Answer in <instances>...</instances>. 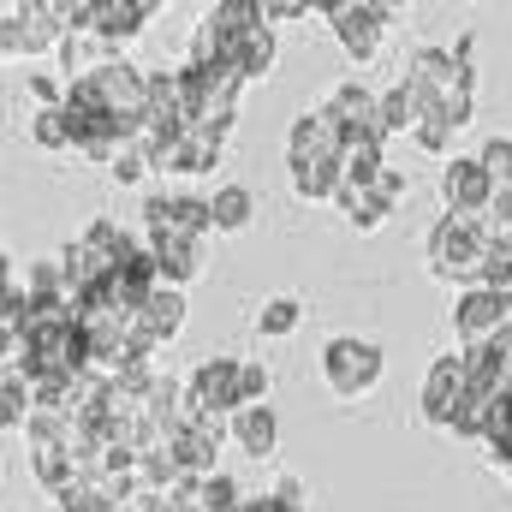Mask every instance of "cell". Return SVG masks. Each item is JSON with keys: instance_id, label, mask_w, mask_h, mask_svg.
Instances as JSON below:
<instances>
[{"instance_id": "cell-34", "label": "cell", "mask_w": 512, "mask_h": 512, "mask_svg": "<svg viewBox=\"0 0 512 512\" xmlns=\"http://www.w3.org/2000/svg\"><path fill=\"white\" fill-rule=\"evenodd\" d=\"M376 191H382L387 203H399V197H405V191H411V179H405V173H399V167H387L382 179H376Z\"/></svg>"}, {"instance_id": "cell-38", "label": "cell", "mask_w": 512, "mask_h": 512, "mask_svg": "<svg viewBox=\"0 0 512 512\" xmlns=\"http://www.w3.org/2000/svg\"><path fill=\"white\" fill-rule=\"evenodd\" d=\"M495 209H512V185H495Z\"/></svg>"}, {"instance_id": "cell-15", "label": "cell", "mask_w": 512, "mask_h": 512, "mask_svg": "<svg viewBox=\"0 0 512 512\" xmlns=\"http://www.w3.org/2000/svg\"><path fill=\"white\" fill-rule=\"evenodd\" d=\"M149 251L161 268V286H173V292H185L203 274V239H191V233H149Z\"/></svg>"}, {"instance_id": "cell-20", "label": "cell", "mask_w": 512, "mask_h": 512, "mask_svg": "<svg viewBox=\"0 0 512 512\" xmlns=\"http://www.w3.org/2000/svg\"><path fill=\"white\" fill-rule=\"evenodd\" d=\"M215 453H221V441H209L203 429H185V435L173 441L179 471H185V477H197V483H203V477H215Z\"/></svg>"}, {"instance_id": "cell-5", "label": "cell", "mask_w": 512, "mask_h": 512, "mask_svg": "<svg viewBox=\"0 0 512 512\" xmlns=\"http://www.w3.org/2000/svg\"><path fill=\"white\" fill-rule=\"evenodd\" d=\"M72 36V18H66V0H6V24H0V48L6 60L18 54H42V48H60Z\"/></svg>"}, {"instance_id": "cell-7", "label": "cell", "mask_w": 512, "mask_h": 512, "mask_svg": "<svg viewBox=\"0 0 512 512\" xmlns=\"http://www.w3.org/2000/svg\"><path fill=\"white\" fill-rule=\"evenodd\" d=\"M66 18H72V30L96 36L102 48H120L131 36H143V24L155 18V6L149 0H66Z\"/></svg>"}, {"instance_id": "cell-39", "label": "cell", "mask_w": 512, "mask_h": 512, "mask_svg": "<svg viewBox=\"0 0 512 512\" xmlns=\"http://www.w3.org/2000/svg\"><path fill=\"white\" fill-rule=\"evenodd\" d=\"M507 340H512V322H507Z\"/></svg>"}, {"instance_id": "cell-27", "label": "cell", "mask_w": 512, "mask_h": 512, "mask_svg": "<svg viewBox=\"0 0 512 512\" xmlns=\"http://www.w3.org/2000/svg\"><path fill=\"white\" fill-rule=\"evenodd\" d=\"M239 387H245V405H268V387H274V370L262 358H239Z\"/></svg>"}, {"instance_id": "cell-4", "label": "cell", "mask_w": 512, "mask_h": 512, "mask_svg": "<svg viewBox=\"0 0 512 512\" xmlns=\"http://www.w3.org/2000/svg\"><path fill=\"white\" fill-rule=\"evenodd\" d=\"M256 24H268V6H256V0H215V6H203L185 60H221V66H233L239 42L251 36Z\"/></svg>"}, {"instance_id": "cell-12", "label": "cell", "mask_w": 512, "mask_h": 512, "mask_svg": "<svg viewBox=\"0 0 512 512\" xmlns=\"http://www.w3.org/2000/svg\"><path fill=\"white\" fill-rule=\"evenodd\" d=\"M143 227H149V233H191V239H209V233H215V203H209V197H167V191H149V197H143Z\"/></svg>"}, {"instance_id": "cell-8", "label": "cell", "mask_w": 512, "mask_h": 512, "mask_svg": "<svg viewBox=\"0 0 512 512\" xmlns=\"http://www.w3.org/2000/svg\"><path fill=\"white\" fill-rule=\"evenodd\" d=\"M328 24H334V36H340V48L358 60V66H370L376 54H382V36H387V6H370V0H334V6H316Z\"/></svg>"}, {"instance_id": "cell-33", "label": "cell", "mask_w": 512, "mask_h": 512, "mask_svg": "<svg viewBox=\"0 0 512 512\" xmlns=\"http://www.w3.org/2000/svg\"><path fill=\"white\" fill-rule=\"evenodd\" d=\"M483 286L512 310V256H495V262H489V280H483Z\"/></svg>"}, {"instance_id": "cell-1", "label": "cell", "mask_w": 512, "mask_h": 512, "mask_svg": "<svg viewBox=\"0 0 512 512\" xmlns=\"http://www.w3.org/2000/svg\"><path fill=\"white\" fill-rule=\"evenodd\" d=\"M489 262H495V251H489L477 215H441V221L429 227V274H435L441 286L471 292V286L489 280Z\"/></svg>"}, {"instance_id": "cell-32", "label": "cell", "mask_w": 512, "mask_h": 512, "mask_svg": "<svg viewBox=\"0 0 512 512\" xmlns=\"http://www.w3.org/2000/svg\"><path fill=\"white\" fill-rule=\"evenodd\" d=\"M30 96H36L42 108H66V84L48 78V72H30Z\"/></svg>"}, {"instance_id": "cell-31", "label": "cell", "mask_w": 512, "mask_h": 512, "mask_svg": "<svg viewBox=\"0 0 512 512\" xmlns=\"http://www.w3.org/2000/svg\"><path fill=\"white\" fill-rule=\"evenodd\" d=\"M268 495H274V512H310V489H304L298 477H280Z\"/></svg>"}, {"instance_id": "cell-24", "label": "cell", "mask_w": 512, "mask_h": 512, "mask_svg": "<svg viewBox=\"0 0 512 512\" xmlns=\"http://www.w3.org/2000/svg\"><path fill=\"white\" fill-rule=\"evenodd\" d=\"M30 137H36V149H72L66 108H36V120H30Z\"/></svg>"}, {"instance_id": "cell-21", "label": "cell", "mask_w": 512, "mask_h": 512, "mask_svg": "<svg viewBox=\"0 0 512 512\" xmlns=\"http://www.w3.org/2000/svg\"><path fill=\"white\" fill-rule=\"evenodd\" d=\"M209 203H215V233H245L251 215H256V197L245 191V185H221Z\"/></svg>"}, {"instance_id": "cell-25", "label": "cell", "mask_w": 512, "mask_h": 512, "mask_svg": "<svg viewBox=\"0 0 512 512\" xmlns=\"http://www.w3.org/2000/svg\"><path fill=\"white\" fill-rule=\"evenodd\" d=\"M453 114H441V108H435V114H429V120H423V126H417V149H423V155H447V161H453Z\"/></svg>"}, {"instance_id": "cell-11", "label": "cell", "mask_w": 512, "mask_h": 512, "mask_svg": "<svg viewBox=\"0 0 512 512\" xmlns=\"http://www.w3.org/2000/svg\"><path fill=\"white\" fill-rule=\"evenodd\" d=\"M191 411H215V417H233V411H245V387H239V358H203L197 370H191Z\"/></svg>"}, {"instance_id": "cell-9", "label": "cell", "mask_w": 512, "mask_h": 512, "mask_svg": "<svg viewBox=\"0 0 512 512\" xmlns=\"http://www.w3.org/2000/svg\"><path fill=\"white\" fill-rule=\"evenodd\" d=\"M465 393H471L465 352H441V358L429 364V376H423V423H435V429H453V417H459Z\"/></svg>"}, {"instance_id": "cell-2", "label": "cell", "mask_w": 512, "mask_h": 512, "mask_svg": "<svg viewBox=\"0 0 512 512\" xmlns=\"http://www.w3.org/2000/svg\"><path fill=\"white\" fill-rule=\"evenodd\" d=\"M239 90L245 78L221 60H185L179 66V96H185V120L191 131H209V137H227L233 114H239Z\"/></svg>"}, {"instance_id": "cell-14", "label": "cell", "mask_w": 512, "mask_h": 512, "mask_svg": "<svg viewBox=\"0 0 512 512\" xmlns=\"http://www.w3.org/2000/svg\"><path fill=\"white\" fill-rule=\"evenodd\" d=\"M328 114L346 126V137H387L382 131V96H370L358 78H346V84L328 90Z\"/></svg>"}, {"instance_id": "cell-26", "label": "cell", "mask_w": 512, "mask_h": 512, "mask_svg": "<svg viewBox=\"0 0 512 512\" xmlns=\"http://www.w3.org/2000/svg\"><path fill=\"white\" fill-rule=\"evenodd\" d=\"M54 507H60V512H114V507H108V495H102V483H96V477L72 483V489H66L60 501H54Z\"/></svg>"}, {"instance_id": "cell-28", "label": "cell", "mask_w": 512, "mask_h": 512, "mask_svg": "<svg viewBox=\"0 0 512 512\" xmlns=\"http://www.w3.org/2000/svg\"><path fill=\"white\" fill-rule=\"evenodd\" d=\"M108 173H114L120 185H143V179L155 173V167H149V149H143V143H126V149H120V161H114Z\"/></svg>"}, {"instance_id": "cell-30", "label": "cell", "mask_w": 512, "mask_h": 512, "mask_svg": "<svg viewBox=\"0 0 512 512\" xmlns=\"http://www.w3.org/2000/svg\"><path fill=\"white\" fill-rule=\"evenodd\" d=\"M483 239L495 256H512V209H489L483 215Z\"/></svg>"}, {"instance_id": "cell-36", "label": "cell", "mask_w": 512, "mask_h": 512, "mask_svg": "<svg viewBox=\"0 0 512 512\" xmlns=\"http://www.w3.org/2000/svg\"><path fill=\"white\" fill-rule=\"evenodd\" d=\"M126 512H167V495H143L137 507H126Z\"/></svg>"}, {"instance_id": "cell-29", "label": "cell", "mask_w": 512, "mask_h": 512, "mask_svg": "<svg viewBox=\"0 0 512 512\" xmlns=\"http://www.w3.org/2000/svg\"><path fill=\"white\" fill-rule=\"evenodd\" d=\"M477 161L489 167V179H495V185H512V137H489Z\"/></svg>"}, {"instance_id": "cell-18", "label": "cell", "mask_w": 512, "mask_h": 512, "mask_svg": "<svg viewBox=\"0 0 512 512\" xmlns=\"http://www.w3.org/2000/svg\"><path fill=\"white\" fill-rule=\"evenodd\" d=\"M334 203H340V215H346L358 233H382L387 215H393V203H387L382 191H340Z\"/></svg>"}, {"instance_id": "cell-19", "label": "cell", "mask_w": 512, "mask_h": 512, "mask_svg": "<svg viewBox=\"0 0 512 512\" xmlns=\"http://www.w3.org/2000/svg\"><path fill=\"white\" fill-rule=\"evenodd\" d=\"M30 417H36V387L24 382L18 370H6L0 376V423L18 435V429H30Z\"/></svg>"}, {"instance_id": "cell-3", "label": "cell", "mask_w": 512, "mask_h": 512, "mask_svg": "<svg viewBox=\"0 0 512 512\" xmlns=\"http://www.w3.org/2000/svg\"><path fill=\"white\" fill-rule=\"evenodd\" d=\"M346 149H352V137H346V126H340V120L328 114V102H322V108H310V114L292 120L286 173H346Z\"/></svg>"}, {"instance_id": "cell-37", "label": "cell", "mask_w": 512, "mask_h": 512, "mask_svg": "<svg viewBox=\"0 0 512 512\" xmlns=\"http://www.w3.org/2000/svg\"><path fill=\"white\" fill-rule=\"evenodd\" d=\"M239 512H274V495H245V507Z\"/></svg>"}, {"instance_id": "cell-23", "label": "cell", "mask_w": 512, "mask_h": 512, "mask_svg": "<svg viewBox=\"0 0 512 512\" xmlns=\"http://www.w3.org/2000/svg\"><path fill=\"white\" fill-rule=\"evenodd\" d=\"M298 322H304V304H298V298H268V304H256V334H262V340H286Z\"/></svg>"}, {"instance_id": "cell-6", "label": "cell", "mask_w": 512, "mask_h": 512, "mask_svg": "<svg viewBox=\"0 0 512 512\" xmlns=\"http://www.w3.org/2000/svg\"><path fill=\"white\" fill-rule=\"evenodd\" d=\"M322 382L334 387L340 399H364L382 382V346L376 340H358V334H340L322 346Z\"/></svg>"}, {"instance_id": "cell-10", "label": "cell", "mask_w": 512, "mask_h": 512, "mask_svg": "<svg viewBox=\"0 0 512 512\" xmlns=\"http://www.w3.org/2000/svg\"><path fill=\"white\" fill-rule=\"evenodd\" d=\"M441 203H447V215H489L495 209V179H489V167L477 161V155H453L447 167H441Z\"/></svg>"}, {"instance_id": "cell-13", "label": "cell", "mask_w": 512, "mask_h": 512, "mask_svg": "<svg viewBox=\"0 0 512 512\" xmlns=\"http://www.w3.org/2000/svg\"><path fill=\"white\" fill-rule=\"evenodd\" d=\"M507 322H512V310L489 286H471V292L453 298V334H459V346H489V340L507 334Z\"/></svg>"}, {"instance_id": "cell-17", "label": "cell", "mask_w": 512, "mask_h": 512, "mask_svg": "<svg viewBox=\"0 0 512 512\" xmlns=\"http://www.w3.org/2000/svg\"><path fill=\"white\" fill-rule=\"evenodd\" d=\"M233 72H239L245 84H256V78H268V72H274V24H256L251 36L239 42V54H233Z\"/></svg>"}, {"instance_id": "cell-22", "label": "cell", "mask_w": 512, "mask_h": 512, "mask_svg": "<svg viewBox=\"0 0 512 512\" xmlns=\"http://www.w3.org/2000/svg\"><path fill=\"white\" fill-rule=\"evenodd\" d=\"M24 292L30 298H72V280H66V262L60 256H42L24 268Z\"/></svg>"}, {"instance_id": "cell-35", "label": "cell", "mask_w": 512, "mask_h": 512, "mask_svg": "<svg viewBox=\"0 0 512 512\" xmlns=\"http://www.w3.org/2000/svg\"><path fill=\"white\" fill-rule=\"evenodd\" d=\"M304 12H310L304 0H274L268 6V24H286V18H304Z\"/></svg>"}, {"instance_id": "cell-16", "label": "cell", "mask_w": 512, "mask_h": 512, "mask_svg": "<svg viewBox=\"0 0 512 512\" xmlns=\"http://www.w3.org/2000/svg\"><path fill=\"white\" fill-rule=\"evenodd\" d=\"M233 447H245L251 459H268V453L280 447L274 405H245V411H233Z\"/></svg>"}]
</instances>
